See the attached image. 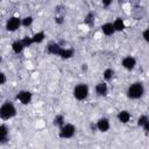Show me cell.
<instances>
[{
	"label": "cell",
	"instance_id": "1",
	"mask_svg": "<svg viewBox=\"0 0 149 149\" xmlns=\"http://www.w3.org/2000/svg\"><path fill=\"white\" fill-rule=\"evenodd\" d=\"M146 90H144V85L140 81H136V83H133L132 85L128 86L127 88V97L132 100H136V99H140L143 97Z\"/></svg>",
	"mask_w": 149,
	"mask_h": 149
},
{
	"label": "cell",
	"instance_id": "2",
	"mask_svg": "<svg viewBox=\"0 0 149 149\" xmlns=\"http://www.w3.org/2000/svg\"><path fill=\"white\" fill-rule=\"evenodd\" d=\"M16 115V108L13 102L5 101L0 106V119L2 120H9Z\"/></svg>",
	"mask_w": 149,
	"mask_h": 149
},
{
	"label": "cell",
	"instance_id": "3",
	"mask_svg": "<svg viewBox=\"0 0 149 149\" xmlns=\"http://www.w3.org/2000/svg\"><path fill=\"white\" fill-rule=\"evenodd\" d=\"M90 94V88L86 84L84 83H80V84H77L73 88V97L74 99H77L78 101H84L87 99Z\"/></svg>",
	"mask_w": 149,
	"mask_h": 149
},
{
	"label": "cell",
	"instance_id": "4",
	"mask_svg": "<svg viewBox=\"0 0 149 149\" xmlns=\"http://www.w3.org/2000/svg\"><path fill=\"white\" fill-rule=\"evenodd\" d=\"M76 134V126L72 125V123H64L61 128H59V132H58V135L61 139H71L73 137V135Z\"/></svg>",
	"mask_w": 149,
	"mask_h": 149
},
{
	"label": "cell",
	"instance_id": "5",
	"mask_svg": "<svg viewBox=\"0 0 149 149\" xmlns=\"http://www.w3.org/2000/svg\"><path fill=\"white\" fill-rule=\"evenodd\" d=\"M21 27V19L17 16H10L7 21H6V30L7 31H16L19 28Z\"/></svg>",
	"mask_w": 149,
	"mask_h": 149
},
{
	"label": "cell",
	"instance_id": "6",
	"mask_svg": "<svg viewBox=\"0 0 149 149\" xmlns=\"http://www.w3.org/2000/svg\"><path fill=\"white\" fill-rule=\"evenodd\" d=\"M16 99H17L22 105H28V104H30L31 100H33V93H31L30 91H28V90H22V91H20V92L17 93Z\"/></svg>",
	"mask_w": 149,
	"mask_h": 149
},
{
	"label": "cell",
	"instance_id": "7",
	"mask_svg": "<svg viewBox=\"0 0 149 149\" xmlns=\"http://www.w3.org/2000/svg\"><path fill=\"white\" fill-rule=\"evenodd\" d=\"M95 128H97L99 132H101V133L108 132L109 128H111L109 120H108L107 118H100V119L97 121V123H95Z\"/></svg>",
	"mask_w": 149,
	"mask_h": 149
},
{
	"label": "cell",
	"instance_id": "8",
	"mask_svg": "<svg viewBox=\"0 0 149 149\" xmlns=\"http://www.w3.org/2000/svg\"><path fill=\"white\" fill-rule=\"evenodd\" d=\"M121 65H122L126 70L130 71V70H133V69L136 66V59H135L133 56H126V57L122 58Z\"/></svg>",
	"mask_w": 149,
	"mask_h": 149
},
{
	"label": "cell",
	"instance_id": "9",
	"mask_svg": "<svg viewBox=\"0 0 149 149\" xmlns=\"http://www.w3.org/2000/svg\"><path fill=\"white\" fill-rule=\"evenodd\" d=\"M95 93L99 95V97H105L107 93H108V85L106 81H100L95 85Z\"/></svg>",
	"mask_w": 149,
	"mask_h": 149
},
{
	"label": "cell",
	"instance_id": "10",
	"mask_svg": "<svg viewBox=\"0 0 149 149\" xmlns=\"http://www.w3.org/2000/svg\"><path fill=\"white\" fill-rule=\"evenodd\" d=\"M101 33L105 35V36H112L115 30H114V27H113V23L112 22H106L101 26Z\"/></svg>",
	"mask_w": 149,
	"mask_h": 149
},
{
	"label": "cell",
	"instance_id": "11",
	"mask_svg": "<svg viewBox=\"0 0 149 149\" xmlns=\"http://www.w3.org/2000/svg\"><path fill=\"white\" fill-rule=\"evenodd\" d=\"M116 118H118L119 122H121V123H128V122L130 121L132 115H130V113H129L128 111L123 109V111H120V112L118 113Z\"/></svg>",
	"mask_w": 149,
	"mask_h": 149
},
{
	"label": "cell",
	"instance_id": "12",
	"mask_svg": "<svg viewBox=\"0 0 149 149\" xmlns=\"http://www.w3.org/2000/svg\"><path fill=\"white\" fill-rule=\"evenodd\" d=\"M47 50H48V52H49V54L55 55V56H58V55H59V52H61V50H62V47H61L58 43L52 42V43H49V44H48Z\"/></svg>",
	"mask_w": 149,
	"mask_h": 149
},
{
	"label": "cell",
	"instance_id": "13",
	"mask_svg": "<svg viewBox=\"0 0 149 149\" xmlns=\"http://www.w3.org/2000/svg\"><path fill=\"white\" fill-rule=\"evenodd\" d=\"M8 134H9L8 127H7L6 125H3V123L0 125V144L7 142V140H8Z\"/></svg>",
	"mask_w": 149,
	"mask_h": 149
},
{
	"label": "cell",
	"instance_id": "14",
	"mask_svg": "<svg viewBox=\"0 0 149 149\" xmlns=\"http://www.w3.org/2000/svg\"><path fill=\"white\" fill-rule=\"evenodd\" d=\"M112 23H113V27H114L115 31H123L125 28H126V23H125L123 19H121V17H116L114 20V22H112Z\"/></svg>",
	"mask_w": 149,
	"mask_h": 149
},
{
	"label": "cell",
	"instance_id": "15",
	"mask_svg": "<svg viewBox=\"0 0 149 149\" xmlns=\"http://www.w3.org/2000/svg\"><path fill=\"white\" fill-rule=\"evenodd\" d=\"M23 49H24V45H23V43L21 42V40L14 41V42L12 43V50H13V52H15V54H21V52L23 51Z\"/></svg>",
	"mask_w": 149,
	"mask_h": 149
},
{
	"label": "cell",
	"instance_id": "16",
	"mask_svg": "<svg viewBox=\"0 0 149 149\" xmlns=\"http://www.w3.org/2000/svg\"><path fill=\"white\" fill-rule=\"evenodd\" d=\"M44 38H45V34H44V31H37V33H35V34L31 36L33 43H36V44L42 43V42L44 41Z\"/></svg>",
	"mask_w": 149,
	"mask_h": 149
},
{
	"label": "cell",
	"instance_id": "17",
	"mask_svg": "<svg viewBox=\"0 0 149 149\" xmlns=\"http://www.w3.org/2000/svg\"><path fill=\"white\" fill-rule=\"evenodd\" d=\"M62 59H69L73 56V50L72 49H68V48H62L59 55H58Z\"/></svg>",
	"mask_w": 149,
	"mask_h": 149
},
{
	"label": "cell",
	"instance_id": "18",
	"mask_svg": "<svg viewBox=\"0 0 149 149\" xmlns=\"http://www.w3.org/2000/svg\"><path fill=\"white\" fill-rule=\"evenodd\" d=\"M94 19H95L94 13H93V12H90V13H87V15L85 16L84 23H85L86 26H88V27H93V26H94Z\"/></svg>",
	"mask_w": 149,
	"mask_h": 149
},
{
	"label": "cell",
	"instance_id": "19",
	"mask_svg": "<svg viewBox=\"0 0 149 149\" xmlns=\"http://www.w3.org/2000/svg\"><path fill=\"white\" fill-rule=\"evenodd\" d=\"M64 123H65V119H64V116H63L62 114H57V115L54 118V120H52V125H54L55 127H58V128H61Z\"/></svg>",
	"mask_w": 149,
	"mask_h": 149
},
{
	"label": "cell",
	"instance_id": "20",
	"mask_svg": "<svg viewBox=\"0 0 149 149\" xmlns=\"http://www.w3.org/2000/svg\"><path fill=\"white\" fill-rule=\"evenodd\" d=\"M113 76H114V70L111 69V68L105 69V71L102 72V77H104L105 81H109V80L113 78Z\"/></svg>",
	"mask_w": 149,
	"mask_h": 149
},
{
	"label": "cell",
	"instance_id": "21",
	"mask_svg": "<svg viewBox=\"0 0 149 149\" xmlns=\"http://www.w3.org/2000/svg\"><path fill=\"white\" fill-rule=\"evenodd\" d=\"M34 22V17L31 15H28V16H24L23 19H21V26L23 27H29L31 26Z\"/></svg>",
	"mask_w": 149,
	"mask_h": 149
},
{
	"label": "cell",
	"instance_id": "22",
	"mask_svg": "<svg viewBox=\"0 0 149 149\" xmlns=\"http://www.w3.org/2000/svg\"><path fill=\"white\" fill-rule=\"evenodd\" d=\"M149 121V119H148V115L147 114H142L139 119H137V126L139 127H142L146 122H148Z\"/></svg>",
	"mask_w": 149,
	"mask_h": 149
},
{
	"label": "cell",
	"instance_id": "23",
	"mask_svg": "<svg viewBox=\"0 0 149 149\" xmlns=\"http://www.w3.org/2000/svg\"><path fill=\"white\" fill-rule=\"evenodd\" d=\"M21 42L23 43L24 48H27V47H30V45L33 44V40H31V36H24V37L21 40Z\"/></svg>",
	"mask_w": 149,
	"mask_h": 149
},
{
	"label": "cell",
	"instance_id": "24",
	"mask_svg": "<svg viewBox=\"0 0 149 149\" xmlns=\"http://www.w3.org/2000/svg\"><path fill=\"white\" fill-rule=\"evenodd\" d=\"M142 37H143V40H144L146 42H149V28H147V29L143 30Z\"/></svg>",
	"mask_w": 149,
	"mask_h": 149
},
{
	"label": "cell",
	"instance_id": "25",
	"mask_svg": "<svg viewBox=\"0 0 149 149\" xmlns=\"http://www.w3.org/2000/svg\"><path fill=\"white\" fill-rule=\"evenodd\" d=\"M6 80H7L6 74H5L3 72H1V71H0V85H3V84L6 83Z\"/></svg>",
	"mask_w": 149,
	"mask_h": 149
},
{
	"label": "cell",
	"instance_id": "26",
	"mask_svg": "<svg viewBox=\"0 0 149 149\" xmlns=\"http://www.w3.org/2000/svg\"><path fill=\"white\" fill-rule=\"evenodd\" d=\"M112 2H113V0H101V3L104 7H109L112 5Z\"/></svg>",
	"mask_w": 149,
	"mask_h": 149
},
{
	"label": "cell",
	"instance_id": "27",
	"mask_svg": "<svg viewBox=\"0 0 149 149\" xmlns=\"http://www.w3.org/2000/svg\"><path fill=\"white\" fill-rule=\"evenodd\" d=\"M55 22H56L57 24H62V23L64 22V17H63V16H56V17H55Z\"/></svg>",
	"mask_w": 149,
	"mask_h": 149
},
{
	"label": "cell",
	"instance_id": "28",
	"mask_svg": "<svg viewBox=\"0 0 149 149\" xmlns=\"http://www.w3.org/2000/svg\"><path fill=\"white\" fill-rule=\"evenodd\" d=\"M142 128H143V132H144L146 134H148V132H149V121L146 122V123L142 126Z\"/></svg>",
	"mask_w": 149,
	"mask_h": 149
},
{
	"label": "cell",
	"instance_id": "29",
	"mask_svg": "<svg viewBox=\"0 0 149 149\" xmlns=\"http://www.w3.org/2000/svg\"><path fill=\"white\" fill-rule=\"evenodd\" d=\"M81 70L83 71H86L87 70V64H81Z\"/></svg>",
	"mask_w": 149,
	"mask_h": 149
},
{
	"label": "cell",
	"instance_id": "30",
	"mask_svg": "<svg viewBox=\"0 0 149 149\" xmlns=\"http://www.w3.org/2000/svg\"><path fill=\"white\" fill-rule=\"evenodd\" d=\"M1 62H2V58H1V57H0V63H1Z\"/></svg>",
	"mask_w": 149,
	"mask_h": 149
}]
</instances>
